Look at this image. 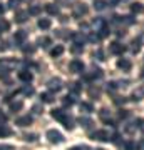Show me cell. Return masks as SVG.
<instances>
[{"label":"cell","instance_id":"obj_46","mask_svg":"<svg viewBox=\"0 0 144 150\" xmlns=\"http://www.w3.org/2000/svg\"><path fill=\"white\" fill-rule=\"evenodd\" d=\"M5 45H7V43H5V42H0V50H5V48H7V47H5Z\"/></svg>","mask_w":144,"mask_h":150},{"label":"cell","instance_id":"obj_6","mask_svg":"<svg viewBox=\"0 0 144 150\" xmlns=\"http://www.w3.org/2000/svg\"><path fill=\"white\" fill-rule=\"evenodd\" d=\"M30 123H32V117L30 115H24V117H19L15 120V125H19V127H27Z\"/></svg>","mask_w":144,"mask_h":150},{"label":"cell","instance_id":"obj_38","mask_svg":"<svg viewBox=\"0 0 144 150\" xmlns=\"http://www.w3.org/2000/svg\"><path fill=\"white\" fill-rule=\"evenodd\" d=\"M22 92H24L25 95H32V93H34V88H32V87H24V90H22Z\"/></svg>","mask_w":144,"mask_h":150},{"label":"cell","instance_id":"obj_24","mask_svg":"<svg viewBox=\"0 0 144 150\" xmlns=\"http://www.w3.org/2000/svg\"><path fill=\"white\" fill-rule=\"evenodd\" d=\"M133 47H131V50H133V54H138L139 48H141V38H138V40H133V43H131Z\"/></svg>","mask_w":144,"mask_h":150},{"label":"cell","instance_id":"obj_51","mask_svg":"<svg viewBox=\"0 0 144 150\" xmlns=\"http://www.w3.org/2000/svg\"><path fill=\"white\" fill-rule=\"evenodd\" d=\"M97 150H104V149H97Z\"/></svg>","mask_w":144,"mask_h":150},{"label":"cell","instance_id":"obj_37","mask_svg":"<svg viewBox=\"0 0 144 150\" xmlns=\"http://www.w3.org/2000/svg\"><path fill=\"white\" fill-rule=\"evenodd\" d=\"M10 28V23L5 20H0V30H9Z\"/></svg>","mask_w":144,"mask_h":150},{"label":"cell","instance_id":"obj_7","mask_svg":"<svg viewBox=\"0 0 144 150\" xmlns=\"http://www.w3.org/2000/svg\"><path fill=\"white\" fill-rule=\"evenodd\" d=\"M52 117L55 118V120H59V122H64L65 118H67V113H65L64 110H60V108H54L52 110Z\"/></svg>","mask_w":144,"mask_h":150},{"label":"cell","instance_id":"obj_34","mask_svg":"<svg viewBox=\"0 0 144 150\" xmlns=\"http://www.w3.org/2000/svg\"><path fill=\"white\" fill-rule=\"evenodd\" d=\"M39 43H40L42 47H49V45L52 43V40H50L49 37H44V38H40V40H39Z\"/></svg>","mask_w":144,"mask_h":150},{"label":"cell","instance_id":"obj_44","mask_svg":"<svg viewBox=\"0 0 144 150\" xmlns=\"http://www.w3.org/2000/svg\"><path fill=\"white\" fill-rule=\"evenodd\" d=\"M138 123H139V129L144 132V118H141V120H138Z\"/></svg>","mask_w":144,"mask_h":150},{"label":"cell","instance_id":"obj_49","mask_svg":"<svg viewBox=\"0 0 144 150\" xmlns=\"http://www.w3.org/2000/svg\"><path fill=\"white\" fill-rule=\"evenodd\" d=\"M4 10H5V8H4V7L0 5V13H4Z\"/></svg>","mask_w":144,"mask_h":150},{"label":"cell","instance_id":"obj_25","mask_svg":"<svg viewBox=\"0 0 144 150\" xmlns=\"http://www.w3.org/2000/svg\"><path fill=\"white\" fill-rule=\"evenodd\" d=\"M40 10H42V7L40 5H32L30 8H29V15H39Z\"/></svg>","mask_w":144,"mask_h":150},{"label":"cell","instance_id":"obj_13","mask_svg":"<svg viewBox=\"0 0 144 150\" xmlns=\"http://www.w3.org/2000/svg\"><path fill=\"white\" fill-rule=\"evenodd\" d=\"M102 77V70L101 69H92L91 74L85 75V80H92V79H101Z\"/></svg>","mask_w":144,"mask_h":150},{"label":"cell","instance_id":"obj_26","mask_svg":"<svg viewBox=\"0 0 144 150\" xmlns=\"http://www.w3.org/2000/svg\"><path fill=\"white\" fill-rule=\"evenodd\" d=\"M62 105H64V107H70V105H74V98H72L70 95L64 97V98H62Z\"/></svg>","mask_w":144,"mask_h":150},{"label":"cell","instance_id":"obj_19","mask_svg":"<svg viewBox=\"0 0 144 150\" xmlns=\"http://www.w3.org/2000/svg\"><path fill=\"white\" fill-rule=\"evenodd\" d=\"M89 97H91V98H99V97H101V88L91 87V88H89Z\"/></svg>","mask_w":144,"mask_h":150},{"label":"cell","instance_id":"obj_29","mask_svg":"<svg viewBox=\"0 0 144 150\" xmlns=\"http://www.w3.org/2000/svg\"><path fill=\"white\" fill-rule=\"evenodd\" d=\"M10 134H12L10 129H7L5 125H0V137H7V135H10Z\"/></svg>","mask_w":144,"mask_h":150},{"label":"cell","instance_id":"obj_21","mask_svg":"<svg viewBox=\"0 0 144 150\" xmlns=\"http://www.w3.org/2000/svg\"><path fill=\"white\" fill-rule=\"evenodd\" d=\"M40 100H42L44 103H52L54 102V95L52 93H42V95H40Z\"/></svg>","mask_w":144,"mask_h":150},{"label":"cell","instance_id":"obj_40","mask_svg":"<svg viewBox=\"0 0 144 150\" xmlns=\"http://www.w3.org/2000/svg\"><path fill=\"white\" fill-rule=\"evenodd\" d=\"M117 88V83L116 82H111V83H107V90H116Z\"/></svg>","mask_w":144,"mask_h":150},{"label":"cell","instance_id":"obj_30","mask_svg":"<svg viewBox=\"0 0 144 150\" xmlns=\"http://www.w3.org/2000/svg\"><path fill=\"white\" fill-rule=\"evenodd\" d=\"M80 110H84V112H92V103L82 102V103H80Z\"/></svg>","mask_w":144,"mask_h":150},{"label":"cell","instance_id":"obj_12","mask_svg":"<svg viewBox=\"0 0 144 150\" xmlns=\"http://www.w3.org/2000/svg\"><path fill=\"white\" fill-rule=\"evenodd\" d=\"M131 12L133 13H144V5L141 4V2H134V4H131Z\"/></svg>","mask_w":144,"mask_h":150},{"label":"cell","instance_id":"obj_31","mask_svg":"<svg viewBox=\"0 0 144 150\" xmlns=\"http://www.w3.org/2000/svg\"><path fill=\"white\" fill-rule=\"evenodd\" d=\"M70 90H72V93H79L80 90H82V87H80V83H70Z\"/></svg>","mask_w":144,"mask_h":150},{"label":"cell","instance_id":"obj_28","mask_svg":"<svg viewBox=\"0 0 144 150\" xmlns=\"http://www.w3.org/2000/svg\"><path fill=\"white\" fill-rule=\"evenodd\" d=\"M124 149H126V150H139V147L134 144L133 140H129V142H126V144H124Z\"/></svg>","mask_w":144,"mask_h":150},{"label":"cell","instance_id":"obj_9","mask_svg":"<svg viewBox=\"0 0 144 150\" xmlns=\"http://www.w3.org/2000/svg\"><path fill=\"white\" fill-rule=\"evenodd\" d=\"M27 38V32L25 30H17L15 35H14V42L15 43H24Z\"/></svg>","mask_w":144,"mask_h":150},{"label":"cell","instance_id":"obj_35","mask_svg":"<svg viewBox=\"0 0 144 150\" xmlns=\"http://www.w3.org/2000/svg\"><path fill=\"white\" fill-rule=\"evenodd\" d=\"M24 140H27V142H35V140H37V135L35 134H27V135H24Z\"/></svg>","mask_w":144,"mask_h":150},{"label":"cell","instance_id":"obj_50","mask_svg":"<svg viewBox=\"0 0 144 150\" xmlns=\"http://www.w3.org/2000/svg\"><path fill=\"white\" fill-rule=\"evenodd\" d=\"M141 75H143V79H144V69H143V74H141Z\"/></svg>","mask_w":144,"mask_h":150},{"label":"cell","instance_id":"obj_41","mask_svg":"<svg viewBox=\"0 0 144 150\" xmlns=\"http://www.w3.org/2000/svg\"><path fill=\"white\" fill-rule=\"evenodd\" d=\"M96 57H97V60H104V52H102V50H97Z\"/></svg>","mask_w":144,"mask_h":150},{"label":"cell","instance_id":"obj_10","mask_svg":"<svg viewBox=\"0 0 144 150\" xmlns=\"http://www.w3.org/2000/svg\"><path fill=\"white\" fill-rule=\"evenodd\" d=\"M85 13H87V7L84 4H79V5L74 7V17H82Z\"/></svg>","mask_w":144,"mask_h":150},{"label":"cell","instance_id":"obj_5","mask_svg":"<svg viewBox=\"0 0 144 150\" xmlns=\"http://www.w3.org/2000/svg\"><path fill=\"white\" fill-rule=\"evenodd\" d=\"M49 87V90H52V92H59L60 88H62V80L60 79H50L47 83Z\"/></svg>","mask_w":144,"mask_h":150},{"label":"cell","instance_id":"obj_15","mask_svg":"<svg viewBox=\"0 0 144 150\" xmlns=\"http://www.w3.org/2000/svg\"><path fill=\"white\" fill-rule=\"evenodd\" d=\"M19 79L24 82H30L32 80V74L29 70H22V72H19Z\"/></svg>","mask_w":144,"mask_h":150},{"label":"cell","instance_id":"obj_33","mask_svg":"<svg viewBox=\"0 0 144 150\" xmlns=\"http://www.w3.org/2000/svg\"><path fill=\"white\" fill-rule=\"evenodd\" d=\"M22 50H24V54H34V52H35V47H32V45L29 43V45H24Z\"/></svg>","mask_w":144,"mask_h":150},{"label":"cell","instance_id":"obj_11","mask_svg":"<svg viewBox=\"0 0 144 150\" xmlns=\"http://www.w3.org/2000/svg\"><path fill=\"white\" fill-rule=\"evenodd\" d=\"M27 17H29V12H25V10L15 12V22L17 23H24V22L27 20Z\"/></svg>","mask_w":144,"mask_h":150},{"label":"cell","instance_id":"obj_3","mask_svg":"<svg viewBox=\"0 0 144 150\" xmlns=\"http://www.w3.org/2000/svg\"><path fill=\"white\" fill-rule=\"evenodd\" d=\"M92 139L99 140V142H109V140H111V135H109L107 130H97V132L92 134Z\"/></svg>","mask_w":144,"mask_h":150},{"label":"cell","instance_id":"obj_14","mask_svg":"<svg viewBox=\"0 0 144 150\" xmlns=\"http://www.w3.org/2000/svg\"><path fill=\"white\" fill-rule=\"evenodd\" d=\"M99 117H101L102 122H106V123L111 122V112H109V110H106V108H102L101 112H99Z\"/></svg>","mask_w":144,"mask_h":150},{"label":"cell","instance_id":"obj_4","mask_svg":"<svg viewBox=\"0 0 144 150\" xmlns=\"http://www.w3.org/2000/svg\"><path fill=\"white\" fill-rule=\"evenodd\" d=\"M124 50H126V47H124L123 43H119V42H112L111 45H109V52L114 55H121L124 54Z\"/></svg>","mask_w":144,"mask_h":150},{"label":"cell","instance_id":"obj_23","mask_svg":"<svg viewBox=\"0 0 144 150\" xmlns=\"http://www.w3.org/2000/svg\"><path fill=\"white\" fill-rule=\"evenodd\" d=\"M24 108V103L22 102H12L10 103V112H19Z\"/></svg>","mask_w":144,"mask_h":150},{"label":"cell","instance_id":"obj_48","mask_svg":"<svg viewBox=\"0 0 144 150\" xmlns=\"http://www.w3.org/2000/svg\"><path fill=\"white\" fill-rule=\"evenodd\" d=\"M69 150H84L82 147H72V149H69Z\"/></svg>","mask_w":144,"mask_h":150},{"label":"cell","instance_id":"obj_1","mask_svg":"<svg viewBox=\"0 0 144 150\" xmlns=\"http://www.w3.org/2000/svg\"><path fill=\"white\" fill-rule=\"evenodd\" d=\"M47 139H49L50 144H62V142H64L62 134L57 132V130H49V132H47Z\"/></svg>","mask_w":144,"mask_h":150},{"label":"cell","instance_id":"obj_32","mask_svg":"<svg viewBox=\"0 0 144 150\" xmlns=\"http://www.w3.org/2000/svg\"><path fill=\"white\" fill-rule=\"evenodd\" d=\"M64 127H65L67 130H72V129H74V122H72V118H70V117L64 120Z\"/></svg>","mask_w":144,"mask_h":150},{"label":"cell","instance_id":"obj_39","mask_svg":"<svg viewBox=\"0 0 144 150\" xmlns=\"http://www.w3.org/2000/svg\"><path fill=\"white\" fill-rule=\"evenodd\" d=\"M19 2H20V0H9V7H10V8H15V7L19 5Z\"/></svg>","mask_w":144,"mask_h":150},{"label":"cell","instance_id":"obj_16","mask_svg":"<svg viewBox=\"0 0 144 150\" xmlns=\"http://www.w3.org/2000/svg\"><path fill=\"white\" fill-rule=\"evenodd\" d=\"M45 10H47V13H50V15H57V13H59V7L54 5V4H47V5H45Z\"/></svg>","mask_w":144,"mask_h":150},{"label":"cell","instance_id":"obj_27","mask_svg":"<svg viewBox=\"0 0 144 150\" xmlns=\"http://www.w3.org/2000/svg\"><path fill=\"white\" fill-rule=\"evenodd\" d=\"M94 8H96V10H104V8H106V2H104V0H96V2H94Z\"/></svg>","mask_w":144,"mask_h":150},{"label":"cell","instance_id":"obj_20","mask_svg":"<svg viewBox=\"0 0 144 150\" xmlns=\"http://www.w3.org/2000/svg\"><path fill=\"white\" fill-rule=\"evenodd\" d=\"M79 123L84 127V129H89V127L92 125V120H91L89 117H80V118H79Z\"/></svg>","mask_w":144,"mask_h":150},{"label":"cell","instance_id":"obj_47","mask_svg":"<svg viewBox=\"0 0 144 150\" xmlns=\"http://www.w3.org/2000/svg\"><path fill=\"white\" fill-rule=\"evenodd\" d=\"M139 150H144V139L141 140V144H139Z\"/></svg>","mask_w":144,"mask_h":150},{"label":"cell","instance_id":"obj_36","mask_svg":"<svg viewBox=\"0 0 144 150\" xmlns=\"http://www.w3.org/2000/svg\"><path fill=\"white\" fill-rule=\"evenodd\" d=\"M72 50V54H79V52H82V43H74V47L70 48Z\"/></svg>","mask_w":144,"mask_h":150},{"label":"cell","instance_id":"obj_8","mask_svg":"<svg viewBox=\"0 0 144 150\" xmlns=\"http://www.w3.org/2000/svg\"><path fill=\"white\" fill-rule=\"evenodd\" d=\"M117 67L121 70H124V72H129V70H131V67H133V64H131L128 59H119L117 60Z\"/></svg>","mask_w":144,"mask_h":150},{"label":"cell","instance_id":"obj_45","mask_svg":"<svg viewBox=\"0 0 144 150\" xmlns=\"http://www.w3.org/2000/svg\"><path fill=\"white\" fill-rule=\"evenodd\" d=\"M107 4H109V5H117L119 0H107Z\"/></svg>","mask_w":144,"mask_h":150},{"label":"cell","instance_id":"obj_2","mask_svg":"<svg viewBox=\"0 0 144 150\" xmlns=\"http://www.w3.org/2000/svg\"><path fill=\"white\" fill-rule=\"evenodd\" d=\"M69 70H70V72H74V74H80V72H84V64H82V60L74 59L69 64Z\"/></svg>","mask_w":144,"mask_h":150},{"label":"cell","instance_id":"obj_43","mask_svg":"<svg viewBox=\"0 0 144 150\" xmlns=\"http://www.w3.org/2000/svg\"><path fill=\"white\" fill-rule=\"evenodd\" d=\"M119 117L126 118V117H128V110H119Z\"/></svg>","mask_w":144,"mask_h":150},{"label":"cell","instance_id":"obj_18","mask_svg":"<svg viewBox=\"0 0 144 150\" xmlns=\"http://www.w3.org/2000/svg\"><path fill=\"white\" fill-rule=\"evenodd\" d=\"M37 25H39V28H42V30H47V28H50V20H49V18H40Z\"/></svg>","mask_w":144,"mask_h":150},{"label":"cell","instance_id":"obj_17","mask_svg":"<svg viewBox=\"0 0 144 150\" xmlns=\"http://www.w3.org/2000/svg\"><path fill=\"white\" fill-rule=\"evenodd\" d=\"M62 54H64V47H62V45H57V47H54L52 50H50V55H52V57H60Z\"/></svg>","mask_w":144,"mask_h":150},{"label":"cell","instance_id":"obj_22","mask_svg":"<svg viewBox=\"0 0 144 150\" xmlns=\"http://www.w3.org/2000/svg\"><path fill=\"white\" fill-rule=\"evenodd\" d=\"M14 65H15V62H14V60H0V67H4L5 70L12 69Z\"/></svg>","mask_w":144,"mask_h":150},{"label":"cell","instance_id":"obj_42","mask_svg":"<svg viewBox=\"0 0 144 150\" xmlns=\"http://www.w3.org/2000/svg\"><path fill=\"white\" fill-rule=\"evenodd\" d=\"M32 110H34V113H42V107L40 105H34Z\"/></svg>","mask_w":144,"mask_h":150}]
</instances>
